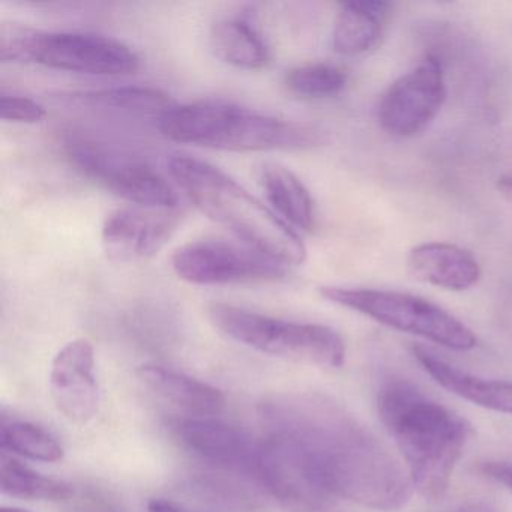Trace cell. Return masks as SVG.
<instances>
[{"instance_id":"obj_1","label":"cell","mask_w":512,"mask_h":512,"mask_svg":"<svg viewBox=\"0 0 512 512\" xmlns=\"http://www.w3.org/2000/svg\"><path fill=\"white\" fill-rule=\"evenodd\" d=\"M266 424L298 439L329 496L374 511H397L412 497L409 473L349 412L323 398L268 404Z\"/></svg>"},{"instance_id":"obj_2","label":"cell","mask_w":512,"mask_h":512,"mask_svg":"<svg viewBox=\"0 0 512 512\" xmlns=\"http://www.w3.org/2000/svg\"><path fill=\"white\" fill-rule=\"evenodd\" d=\"M377 410L403 455L413 488L424 499H440L472 439V424L400 377L382 383Z\"/></svg>"},{"instance_id":"obj_3","label":"cell","mask_w":512,"mask_h":512,"mask_svg":"<svg viewBox=\"0 0 512 512\" xmlns=\"http://www.w3.org/2000/svg\"><path fill=\"white\" fill-rule=\"evenodd\" d=\"M167 170L176 187L209 220L229 230L245 247L283 266L302 265L307 247L292 226L218 167L173 155Z\"/></svg>"},{"instance_id":"obj_4","label":"cell","mask_w":512,"mask_h":512,"mask_svg":"<svg viewBox=\"0 0 512 512\" xmlns=\"http://www.w3.org/2000/svg\"><path fill=\"white\" fill-rule=\"evenodd\" d=\"M167 139L230 152L307 151L326 145L328 131L287 121L227 101L182 104L158 119Z\"/></svg>"},{"instance_id":"obj_5","label":"cell","mask_w":512,"mask_h":512,"mask_svg":"<svg viewBox=\"0 0 512 512\" xmlns=\"http://www.w3.org/2000/svg\"><path fill=\"white\" fill-rule=\"evenodd\" d=\"M0 58L91 76H130L140 68L139 55L127 44L85 32L4 31Z\"/></svg>"},{"instance_id":"obj_6","label":"cell","mask_w":512,"mask_h":512,"mask_svg":"<svg viewBox=\"0 0 512 512\" xmlns=\"http://www.w3.org/2000/svg\"><path fill=\"white\" fill-rule=\"evenodd\" d=\"M208 313L223 334L257 352L328 368L346 361L343 337L329 326L287 322L229 304L211 305Z\"/></svg>"},{"instance_id":"obj_7","label":"cell","mask_w":512,"mask_h":512,"mask_svg":"<svg viewBox=\"0 0 512 512\" xmlns=\"http://www.w3.org/2000/svg\"><path fill=\"white\" fill-rule=\"evenodd\" d=\"M320 296L374 322L425 338L446 349L472 350L478 338L461 320L421 296L395 290L323 286Z\"/></svg>"},{"instance_id":"obj_8","label":"cell","mask_w":512,"mask_h":512,"mask_svg":"<svg viewBox=\"0 0 512 512\" xmlns=\"http://www.w3.org/2000/svg\"><path fill=\"white\" fill-rule=\"evenodd\" d=\"M67 157L86 178L143 208L178 209V191L145 161L88 139L67 143Z\"/></svg>"},{"instance_id":"obj_9","label":"cell","mask_w":512,"mask_h":512,"mask_svg":"<svg viewBox=\"0 0 512 512\" xmlns=\"http://www.w3.org/2000/svg\"><path fill=\"white\" fill-rule=\"evenodd\" d=\"M172 268L194 286L265 283L280 280L286 266L233 242L205 239L182 245L172 256Z\"/></svg>"},{"instance_id":"obj_10","label":"cell","mask_w":512,"mask_h":512,"mask_svg":"<svg viewBox=\"0 0 512 512\" xmlns=\"http://www.w3.org/2000/svg\"><path fill=\"white\" fill-rule=\"evenodd\" d=\"M257 479L292 511H320L332 500L298 440L283 428L269 427L260 440Z\"/></svg>"},{"instance_id":"obj_11","label":"cell","mask_w":512,"mask_h":512,"mask_svg":"<svg viewBox=\"0 0 512 512\" xmlns=\"http://www.w3.org/2000/svg\"><path fill=\"white\" fill-rule=\"evenodd\" d=\"M445 101L442 62L427 56L386 89L377 107V119L389 136L409 139L418 136L436 119Z\"/></svg>"},{"instance_id":"obj_12","label":"cell","mask_w":512,"mask_h":512,"mask_svg":"<svg viewBox=\"0 0 512 512\" xmlns=\"http://www.w3.org/2000/svg\"><path fill=\"white\" fill-rule=\"evenodd\" d=\"M178 209L133 206L107 215L101 230L104 253L116 263L149 259L175 235L182 221Z\"/></svg>"},{"instance_id":"obj_13","label":"cell","mask_w":512,"mask_h":512,"mask_svg":"<svg viewBox=\"0 0 512 512\" xmlns=\"http://www.w3.org/2000/svg\"><path fill=\"white\" fill-rule=\"evenodd\" d=\"M176 439L203 460L244 473L259 476L260 440H254L235 425L211 416H187L172 422Z\"/></svg>"},{"instance_id":"obj_14","label":"cell","mask_w":512,"mask_h":512,"mask_svg":"<svg viewBox=\"0 0 512 512\" xmlns=\"http://www.w3.org/2000/svg\"><path fill=\"white\" fill-rule=\"evenodd\" d=\"M94 368V346L86 338L65 344L53 359L52 397L59 412L74 424H88L97 416L100 394Z\"/></svg>"},{"instance_id":"obj_15","label":"cell","mask_w":512,"mask_h":512,"mask_svg":"<svg viewBox=\"0 0 512 512\" xmlns=\"http://www.w3.org/2000/svg\"><path fill=\"white\" fill-rule=\"evenodd\" d=\"M407 266L416 280L440 289L463 292L481 280V266L466 248L448 242L416 245L407 257Z\"/></svg>"},{"instance_id":"obj_16","label":"cell","mask_w":512,"mask_h":512,"mask_svg":"<svg viewBox=\"0 0 512 512\" xmlns=\"http://www.w3.org/2000/svg\"><path fill=\"white\" fill-rule=\"evenodd\" d=\"M412 352L425 373L446 391L484 409L512 415V382L482 379L467 373L419 344L412 347Z\"/></svg>"},{"instance_id":"obj_17","label":"cell","mask_w":512,"mask_h":512,"mask_svg":"<svg viewBox=\"0 0 512 512\" xmlns=\"http://www.w3.org/2000/svg\"><path fill=\"white\" fill-rule=\"evenodd\" d=\"M152 392L190 416H212L226 406L220 389L163 365L145 364L137 370Z\"/></svg>"},{"instance_id":"obj_18","label":"cell","mask_w":512,"mask_h":512,"mask_svg":"<svg viewBox=\"0 0 512 512\" xmlns=\"http://www.w3.org/2000/svg\"><path fill=\"white\" fill-rule=\"evenodd\" d=\"M389 11L391 5L377 0L341 4L332 31L334 52L358 56L376 49L385 35Z\"/></svg>"},{"instance_id":"obj_19","label":"cell","mask_w":512,"mask_h":512,"mask_svg":"<svg viewBox=\"0 0 512 512\" xmlns=\"http://www.w3.org/2000/svg\"><path fill=\"white\" fill-rule=\"evenodd\" d=\"M263 190L272 211L289 226L310 232L316 223V209L304 182L283 166H268L263 170Z\"/></svg>"},{"instance_id":"obj_20","label":"cell","mask_w":512,"mask_h":512,"mask_svg":"<svg viewBox=\"0 0 512 512\" xmlns=\"http://www.w3.org/2000/svg\"><path fill=\"white\" fill-rule=\"evenodd\" d=\"M209 40L215 56L232 67L262 70L268 65V46L247 20L239 17L218 20L212 26Z\"/></svg>"},{"instance_id":"obj_21","label":"cell","mask_w":512,"mask_h":512,"mask_svg":"<svg viewBox=\"0 0 512 512\" xmlns=\"http://www.w3.org/2000/svg\"><path fill=\"white\" fill-rule=\"evenodd\" d=\"M71 100L94 109L112 110L128 115L155 116L158 119L176 106L175 101L166 92L149 86H119L100 91L80 92L71 95Z\"/></svg>"},{"instance_id":"obj_22","label":"cell","mask_w":512,"mask_h":512,"mask_svg":"<svg viewBox=\"0 0 512 512\" xmlns=\"http://www.w3.org/2000/svg\"><path fill=\"white\" fill-rule=\"evenodd\" d=\"M0 490L19 499L49 502H64L74 494L67 482L41 475L5 452L0 455Z\"/></svg>"},{"instance_id":"obj_23","label":"cell","mask_w":512,"mask_h":512,"mask_svg":"<svg viewBox=\"0 0 512 512\" xmlns=\"http://www.w3.org/2000/svg\"><path fill=\"white\" fill-rule=\"evenodd\" d=\"M0 446L4 451L44 463H56L64 458V448L58 439L32 422H4L0 427Z\"/></svg>"},{"instance_id":"obj_24","label":"cell","mask_w":512,"mask_h":512,"mask_svg":"<svg viewBox=\"0 0 512 512\" xmlns=\"http://www.w3.org/2000/svg\"><path fill=\"white\" fill-rule=\"evenodd\" d=\"M287 89L304 98H329L341 94L347 85V74L329 64H308L287 71Z\"/></svg>"},{"instance_id":"obj_25","label":"cell","mask_w":512,"mask_h":512,"mask_svg":"<svg viewBox=\"0 0 512 512\" xmlns=\"http://www.w3.org/2000/svg\"><path fill=\"white\" fill-rule=\"evenodd\" d=\"M47 116L46 107L37 101L20 95H2L0 97V118L16 124H38Z\"/></svg>"},{"instance_id":"obj_26","label":"cell","mask_w":512,"mask_h":512,"mask_svg":"<svg viewBox=\"0 0 512 512\" xmlns=\"http://www.w3.org/2000/svg\"><path fill=\"white\" fill-rule=\"evenodd\" d=\"M479 472L512 493V461H484L479 464Z\"/></svg>"},{"instance_id":"obj_27","label":"cell","mask_w":512,"mask_h":512,"mask_svg":"<svg viewBox=\"0 0 512 512\" xmlns=\"http://www.w3.org/2000/svg\"><path fill=\"white\" fill-rule=\"evenodd\" d=\"M148 512H200L196 509L188 508V506L182 505V503L173 502L170 499H151L148 502Z\"/></svg>"},{"instance_id":"obj_28","label":"cell","mask_w":512,"mask_h":512,"mask_svg":"<svg viewBox=\"0 0 512 512\" xmlns=\"http://www.w3.org/2000/svg\"><path fill=\"white\" fill-rule=\"evenodd\" d=\"M455 512H503L499 505L490 500H472L463 503Z\"/></svg>"},{"instance_id":"obj_29","label":"cell","mask_w":512,"mask_h":512,"mask_svg":"<svg viewBox=\"0 0 512 512\" xmlns=\"http://www.w3.org/2000/svg\"><path fill=\"white\" fill-rule=\"evenodd\" d=\"M497 188L502 191L505 196L512 197V176H503L497 182Z\"/></svg>"},{"instance_id":"obj_30","label":"cell","mask_w":512,"mask_h":512,"mask_svg":"<svg viewBox=\"0 0 512 512\" xmlns=\"http://www.w3.org/2000/svg\"><path fill=\"white\" fill-rule=\"evenodd\" d=\"M0 512H31L28 509L17 508V506H4V508L0 509Z\"/></svg>"}]
</instances>
